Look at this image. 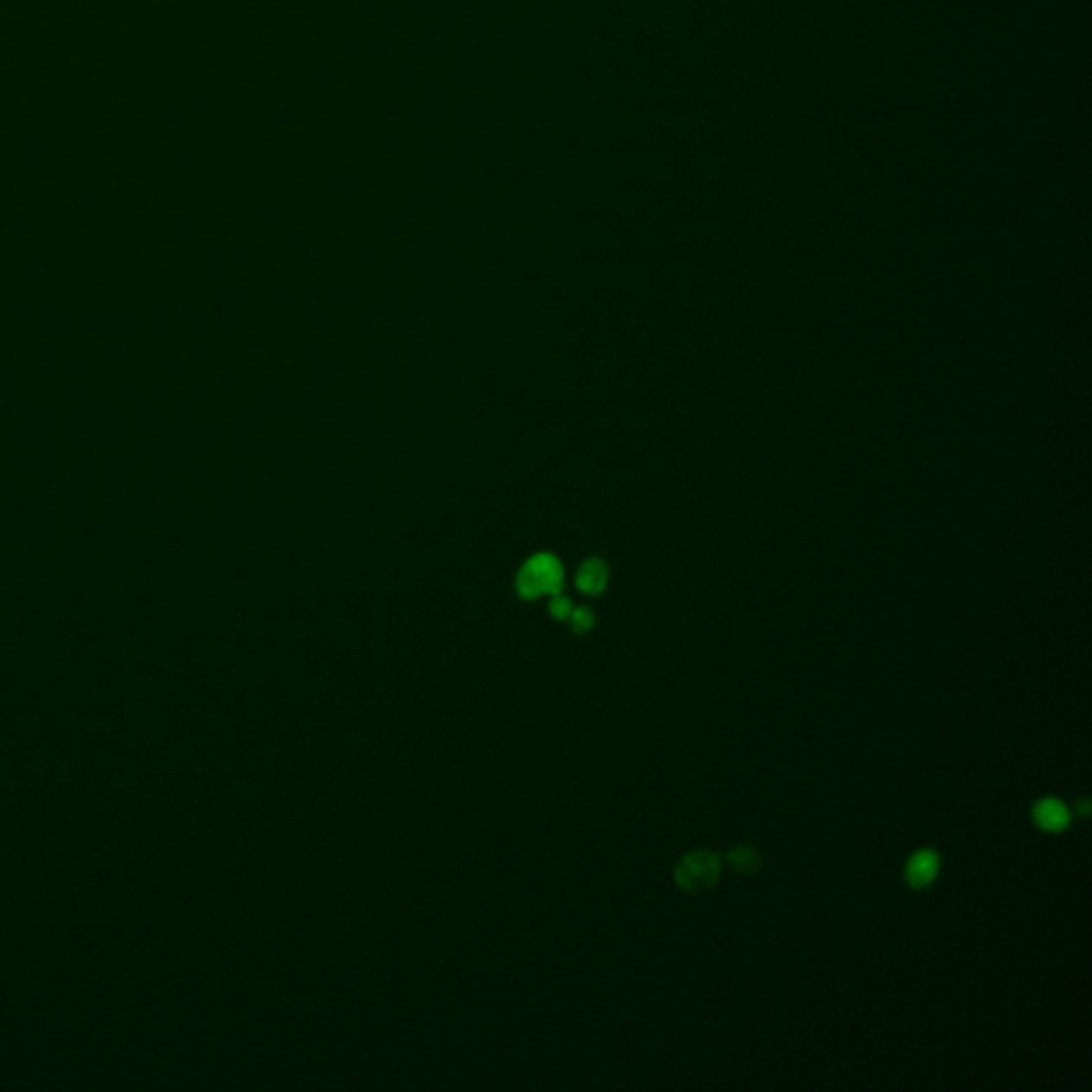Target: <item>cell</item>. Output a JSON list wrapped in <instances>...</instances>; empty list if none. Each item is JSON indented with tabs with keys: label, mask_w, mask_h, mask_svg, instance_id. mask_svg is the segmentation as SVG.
Wrapping results in <instances>:
<instances>
[{
	"label": "cell",
	"mask_w": 1092,
	"mask_h": 1092,
	"mask_svg": "<svg viewBox=\"0 0 1092 1092\" xmlns=\"http://www.w3.org/2000/svg\"><path fill=\"white\" fill-rule=\"evenodd\" d=\"M563 585V568L550 553H538L521 568L517 576V593L523 599H536L544 593H559Z\"/></svg>",
	"instance_id": "cell-1"
},
{
	"label": "cell",
	"mask_w": 1092,
	"mask_h": 1092,
	"mask_svg": "<svg viewBox=\"0 0 1092 1092\" xmlns=\"http://www.w3.org/2000/svg\"><path fill=\"white\" fill-rule=\"evenodd\" d=\"M721 858L708 850H693L675 866V882L685 892H706L719 882Z\"/></svg>",
	"instance_id": "cell-2"
},
{
	"label": "cell",
	"mask_w": 1092,
	"mask_h": 1092,
	"mask_svg": "<svg viewBox=\"0 0 1092 1092\" xmlns=\"http://www.w3.org/2000/svg\"><path fill=\"white\" fill-rule=\"evenodd\" d=\"M938 870H941L938 854L931 847H924V850L913 851V856L907 860L905 879L913 890H922V888H928L935 882Z\"/></svg>",
	"instance_id": "cell-3"
},
{
	"label": "cell",
	"mask_w": 1092,
	"mask_h": 1092,
	"mask_svg": "<svg viewBox=\"0 0 1092 1092\" xmlns=\"http://www.w3.org/2000/svg\"><path fill=\"white\" fill-rule=\"evenodd\" d=\"M1031 818L1045 832H1063L1071 821V811L1058 798H1041L1032 805Z\"/></svg>",
	"instance_id": "cell-4"
},
{
	"label": "cell",
	"mask_w": 1092,
	"mask_h": 1092,
	"mask_svg": "<svg viewBox=\"0 0 1092 1092\" xmlns=\"http://www.w3.org/2000/svg\"><path fill=\"white\" fill-rule=\"evenodd\" d=\"M606 583H608V568H606V563L598 557L587 559L583 566H581L579 574H576V587H579L583 593H589V595L602 593Z\"/></svg>",
	"instance_id": "cell-5"
},
{
	"label": "cell",
	"mask_w": 1092,
	"mask_h": 1092,
	"mask_svg": "<svg viewBox=\"0 0 1092 1092\" xmlns=\"http://www.w3.org/2000/svg\"><path fill=\"white\" fill-rule=\"evenodd\" d=\"M728 864L741 875H756L762 869V854L751 845H738L728 851Z\"/></svg>",
	"instance_id": "cell-6"
},
{
	"label": "cell",
	"mask_w": 1092,
	"mask_h": 1092,
	"mask_svg": "<svg viewBox=\"0 0 1092 1092\" xmlns=\"http://www.w3.org/2000/svg\"><path fill=\"white\" fill-rule=\"evenodd\" d=\"M568 619H570L572 630H574L576 634H585V631H589L591 627H593V624H595L593 612H591L589 608H585V606L572 608V612H570V617H568Z\"/></svg>",
	"instance_id": "cell-7"
},
{
	"label": "cell",
	"mask_w": 1092,
	"mask_h": 1092,
	"mask_svg": "<svg viewBox=\"0 0 1092 1092\" xmlns=\"http://www.w3.org/2000/svg\"><path fill=\"white\" fill-rule=\"evenodd\" d=\"M572 608H574V606H572L570 599H568L566 595H562V593H555L553 599H550V604H549L550 617H555V619H559V621L568 619V617H570V612H572Z\"/></svg>",
	"instance_id": "cell-8"
},
{
	"label": "cell",
	"mask_w": 1092,
	"mask_h": 1092,
	"mask_svg": "<svg viewBox=\"0 0 1092 1092\" xmlns=\"http://www.w3.org/2000/svg\"><path fill=\"white\" fill-rule=\"evenodd\" d=\"M1077 811H1080L1082 815H1089V811H1090V800H1089V798H1084V800L1080 802V806H1077Z\"/></svg>",
	"instance_id": "cell-9"
}]
</instances>
